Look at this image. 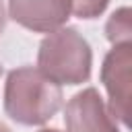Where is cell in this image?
Instances as JSON below:
<instances>
[{"instance_id": "6da1fadb", "label": "cell", "mask_w": 132, "mask_h": 132, "mask_svg": "<svg viewBox=\"0 0 132 132\" xmlns=\"http://www.w3.org/2000/svg\"><path fill=\"white\" fill-rule=\"evenodd\" d=\"M62 107V89L39 68L23 66L8 72L4 87V111L23 126H39Z\"/></svg>"}, {"instance_id": "7a4b0ae2", "label": "cell", "mask_w": 132, "mask_h": 132, "mask_svg": "<svg viewBox=\"0 0 132 132\" xmlns=\"http://www.w3.org/2000/svg\"><path fill=\"white\" fill-rule=\"evenodd\" d=\"M93 52L89 41L72 27L52 31L39 45L37 68L56 85H80L91 78Z\"/></svg>"}, {"instance_id": "3957f363", "label": "cell", "mask_w": 132, "mask_h": 132, "mask_svg": "<svg viewBox=\"0 0 132 132\" xmlns=\"http://www.w3.org/2000/svg\"><path fill=\"white\" fill-rule=\"evenodd\" d=\"M130 66H132V43L113 45L101 66V82L109 95V111L116 120L128 126L130 113Z\"/></svg>"}, {"instance_id": "277c9868", "label": "cell", "mask_w": 132, "mask_h": 132, "mask_svg": "<svg viewBox=\"0 0 132 132\" xmlns=\"http://www.w3.org/2000/svg\"><path fill=\"white\" fill-rule=\"evenodd\" d=\"M64 124L68 132H120L118 120L93 87L76 93L66 103Z\"/></svg>"}, {"instance_id": "5b68a950", "label": "cell", "mask_w": 132, "mask_h": 132, "mask_svg": "<svg viewBox=\"0 0 132 132\" xmlns=\"http://www.w3.org/2000/svg\"><path fill=\"white\" fill-rule=\"evenodd\" d=\"M8 14L35 33L60 29L72 14V0H8Z\"/></svg>"}, {"instance_id": "8992f818", "label": "cell", "mask_w": 132, "mask_h": 132, "mask_svg": "<svg viewBox=\"0 0 132 132\" xmlns=\"http://www.w3.org/2000/svg\"><path fill=\"white\" fill-rule=\"evenodd\" d=\"M105 35L111 41V45H122V43H130L132 37V25H130V8L124 6L120 10H116L107 25H105Z\"/></svg>"}, {"instance_id": "52a82bcc", "label": "cell", "mask_w": 132, "mask_h": 132, "mask_svg": "<svg viewBox=\"0 0 132 132\" xmlns=\"http://www.w3.org/2000/svg\"><path fill=\"white\" fill-rule=\"evenodd\" d=\"M109 0H72V14L78 19H97L107 8Z\"/></svg>"}, {"instance_id": "ba28073f", "label": "cell", "mask_w": 132, "mask_h": 132, "mask_svg": "<svg viewBox=\"0 0 132 132\" xmlns=\"http://www.w3.org/2000/svg\"><path fill=\"white\" fill-rule=\"evenodd\" d=\"M4 27H6V14H4V6H2V2H0V35H2V31H4Z\"/></svg>"}, {"instance_id": "9c48e42d", "label": "cell", "mask_w": 132, "mask_h": 132, "mask_svg": "<svg viewBox=\"0 0 132 132\" xmlns=\"http://www.w3.org/2000/svg\"><path fill=\"white\" fill-rule=\"evenodd\" d=\"M39 132H60V130H56V128H43V130H39Z\"/></svg>"}, {"instance_id": "30bf717a", "label": "cell", "mask_w": 132, "mask_h": 132, "mask_svg": "<svg viewBox=\"0 0 132 132\" xmlns=\"http://www.w3.org/2000/svg\"><path fill=\"white\" fill-rule=\"evenodd\" d=\"M0 132H10V130H8V128H6L4 124H0Z\"/></svg>"}, {"instance_id": "8fae6325", "label": "cell", "mask_w": 132, "mask_h": 132, "mask_svg": "<svg viewBox=\"0 0 132 132\" xmlns=\"http://www.w3.org/2000/svg\"><path fill=\"white\" fill-rule=\"evenodd\" d=\"M0 76H2V66H0Z\"/></svg>"}]
</instances>
